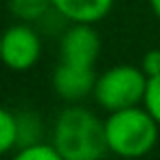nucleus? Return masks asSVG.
I'll return each instance as SVG.
<instances>
[{
  "label": "nucleus",
  "instance_id": "8",
  "mask_svg": "<svg viewBox=\"0 0 160 160\" xmlns=\"http://www.w3.org/2000/svg\"><path fill=\"white\" fill-rule=\"evenodd\" d=\"M7 7L9 13L16 18V22L27 24H40L53 11L51 0H9Z\"/></svg>",
  "mask_w": 160,
  "mask_h": 160
},
{
  "label": "nucleus",
  "instance_id": "10",
  "mask_svg": "<svg viewBox=\"0 0 160 160\" xmlns=\"http://www.w3.org/2000/svg\"><path fill=\"white\" fill-rule=\"evenodd\" d=\"M42 121L35 112H22L18 114V147L33 145L42 140Z\"/></svg>",
  "mask_w": 160,
  "mask_h": 160
},
{
  "label": "nucleus",
  "instance_id": "12",
  "mask_svg": "<svg viewBox=\"0 0 160 160\" xmlns=\"http://www.w3.org/2000/svg\"><path fill=\"white\" fill-rule=\"evenodd\" d=\"M142 105H145L147 112L160 123V75L147 79V90H145Z\"/></svg>",
  "mask_w": 160,
  "mask_h": 160
},
{
  "label": "nucleus",
  "instance_id": "7",
  "mask_svg": "<svg viewBox=\"0 0 160 160\" xmlns=\"http://www.w3.org/2000/svg\"><path fill=\"white\" fill-rule=\"evenodd\" d=\"M116 0H51L53 9L66 22L97 24L110 16Z\"/></svg>",
  "mask_w": 160,
  "mask_h": 160
},
{
  "label": "nucleus",
  "instance_id": "1",
  "mask_svg": "<svg viewBox=\"0 0 160 160\" xmlns=\"http://www.w3.org/2000/svg\"><path fill=\"white\" fill-rule=\"evenodd\" d=\"M51 145L64 160H103L110 153L105 121L81 103H68L53 123Z\"/></svg>",
  "mask_w": 160,
  "mask_h": 160
},
{
  "label": "nucleus",
  "instance_id": "13",
  "mask_svg": "<svg viewBox=\"0 0 160 160\" xmlns=\"http://www.w3.org/2000/svg\"><path fill=\"white\" fill-rule=\"evenodd\" d=\"M140 68L147 77H158L160 75V48H151L142 55Z\"/></svg>",
  "mask_w": 160,
  "mask_h": 160
},
{
  "label": "nucleus",
  "instance_id": "9",
  "mask_svg": "<svg viewBox=\"0 0 160 160\" xmlns=\"http://www.w3.org/2000/svg\"><path fill=\"white\" fill-rule=\"evenodd\" d=\"M18 149V112L0 105V156Z\"/></svg>",
  "mask_w": 160,
  "mask_h": 160
},
{
  "label": "nucleus",
  "instance_id": "6",
  "mask_svg": "<svg viewBox=\"0 0 160 160\" xmlns=\"http://www.w3.org/2000/svg\"><path fill=\"white\" fill-rule=\"evenodd\" d=\"M97 77L99 75L92 66L59 62L53 70V90L66 103H81L83 99L92 97Z\"/></svg>",
  "mask_w": 160,
  "mask_h": 160
},
{
  "label": "nucleus",
  "instance_id": "3",
  "mask_svg": "<svg viewBox=\"0 0 160 160\" xmlns=\"http://www.w3.org/2000/svg\"><path fill=\"white\" fill-rule=\"evenodd\" d=\"M147 75L140 66L132 64H116L103 70L94 83V101L105 112H116L134 105H142L145 90H147Z\"/></svg>",
  "mask_w": 160,
  "mask_h": 160
},
{
  "label": "nucleus",
  "instance_id": "5",
  "mask_svg": "<svg viewBox=\"0 0 160 160\" xmlns=\"http://www.w3.org/2000/svg\"><path fill=\"white\" fill-rule=\"evenodd\" d=\"M101 46L103 42L94 24L70 22L59 35V62L94 68L101 55Z\"/></svg>",
  "mask_w": 160,
  "mask_h": 160
},
{
  "label": "nucleus",
  "instance_id": "14",
  "mask_svg": "<svg viewBox=\"0 0 160 160\" xmlns=\"http://www.w3.org/2000/svg\"><path fill=\"white\" fill-rule=\"evenodd\" d=\"M149 9H151V13L156 16V20L160 22V0H149Z\"/></svg>",
  "mask_w": 160,
  "mask_h": 160
},
{
  "label": "nucleus",
  "instance_id": "15",
  "mask_svg": "<svg viewBox=\"0 0 160 160\" xmlns=\"http://www.w3.org/2000/svg\"><path fill=\"white\" fill-rule=\"evenodd\" d=\"M0 44H2V31H0Z\"/></svg>",
  "mask_w": 160,
  "mask_h": 160
},
{
  "label": "nucleus",
  "instance_id": "11",
  "mask_svg": "<svg viewBox=\"0 0 160 160\" xmlns=\"http://www.w3.org/2000/svg\"><path fill=\"white\" fill-rule=\"evenodd\" d=\"M9 160H64L59 156V151L51 145V142H33V145H22L13 151V156Z\"/></svg>",
  "mask_w": 160,
  "mask_h": 160
},
{
  "label": "nucleus",
  "instance_id": "2",
  "mask_svg": "<svg viewBox=\"0 0 160 160\" xmlns=\"http://www.w3.org/2000/svg\"><path fill=\"white\" fill-rule=\"evenodd\" d=\"M105 121V140L108 151L136 160L151 153L160 138V123L147 112L145 105H134L116 112H108Z\"/></svg>",
  "mask_w": 160,
  "mask_h": 160
},
{
  "label": "nucleus",
  "instance_id": "4",
  "mask_svg": "<svg viewBox=\"0 0 160 160\" xmlns=\"http://www.w3.org/2000/svg\"><path fill=\"white\" fill-rule=\"evenodd\" d=\"M42 57V35L35 24L16 22L2 31L0 44V64L9 70H31Z\"/></svg>",
  "mask_w": 160,
  "mask_h": 160
}]
</instances>
